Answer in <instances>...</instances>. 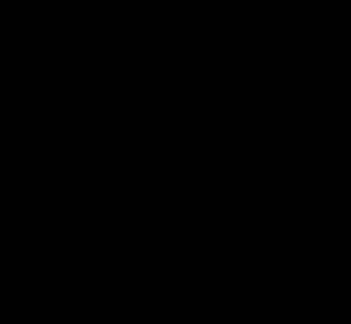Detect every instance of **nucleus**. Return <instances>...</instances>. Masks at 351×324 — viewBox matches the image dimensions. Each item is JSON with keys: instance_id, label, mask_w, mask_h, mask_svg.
<instances>
[]
</instances>
